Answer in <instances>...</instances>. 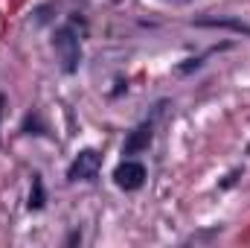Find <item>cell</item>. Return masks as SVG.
Returning a JSON list of instances; mask_svg holds the SVG:
<instances>
[{
    "label": "cell",
    "mask_w": 250,
    "mask_h": 248,
    "mask_svg": "<svg viewBox=\"0 0 250 248\" xmlns=\"http://www.w3.org/2000/svg\"><path fill=\"white\" fill-rule=\"evenodd\" d=\"M82 35L84 32H79L73 24H64V26L53 29L50 44L56 50V59H59L62 73H67V76L79 73V67H82V59H84V53H82Z\"/></svg>",
    "instance_id": "1"
},
{
    "label": "cell",
    "mask_w": 250,
    "mask_h": 248,
    "mask_svg": "<svg viewBox=\"0 0 250 248\" xmlns=\"http://www.w3.org/2000/svg\"><path fill=\"white\" fill-rule=\"evenodd\" d=\"M102 170V152L99 149H82L67 167V181L70 184H90L99 178Z\"/></svg>",
    "instance_id": "2"
},
{
    "label": "cell",
    "mask_w": 250,
    "mask_h": 248,
    "mask_svg": "<svg viewBox=\"0 0 250 248\" xmlns=\"http://www.w3.org/2000/svg\"><path fill=\"white\" fill-rule=\"evenodd\" d=\"M163 108H166V102H160L148 120L137 123L131 131H128V134H125V143H123V155H125V158L140 155V152H146V149L151 146V140H154V120H157V114H160Z\"/></svg>",
    "instance_id": "3"
},
{
    "label": "cell",
    "mask_w": 250,
    "mask_h": 248,
    "mask_svg": "<svg viewBox=\"0 0 250 248\" xmlns=\"http://www.w3.org/2000/svg\"><path fill=\"white\" fill-rule=\"evenodd\" d=\"M146 178H148L146 164H140V161H134V158H123V161L117 164V170H114V184L120 187V190H125V193L140 190V187L146 184Z\"/></svg>",
    "instance_id": "4"
},
{
    "label": "cell",
    "mask_w": 250,
    "mask_h": 248,
    "mask_svg": "<svg viewBox=\"0 0 250 248\" xmlns=\"http://www.w3.org/2000/svg\"><path fill=\"white\" fill-rule=\"evenodd\" d=\"M192 24L201 26V29H230V32H239V35H250V24L242 21V18H215V15H207V18H195Z\"/></svg>",
    "instance_id": "5"
},
{
    "label": "cell",
    "mask_w": 250,
    "mask_h": 248,
    "mask_svg": "<svg viewBox=\"0 0 250 248\" xmlns=\"http://www.w3.org/2000/svg\"><path fill=\"white\" fill-rule=\"evenodd\" d=\"M233 47V41H224V44H215V47H209L207 53H201V56H189V59H184V62L178 64L175 70L181 73V76H189V73H195V70H201L204 64H207V59L209 56H215V53H221V50H230Z\"/></svg>",
    "instance_id": "6"
},
{
    "label": "cell",
    "mask_w": 250,
    "mask_h": 248,
    "mask_svg": "<svg viewBox=\"0 0 250 248\" xmlns=\"http://www.w3.org/2000/svg\"><path fill=\"white\" fill-rule=\"evenodd\" d=\"M44 204H47V187H44V178H41V173H32V184H29L26 210L38 213V210H44Z\"/></svg>",
    "instance_id": "7"
},
{
    "label": "cell",
    "mask_w": 250,
    "mask_h": 248,
    "mask_svg": "<svg viewBox=\"0 0 250 248\" xmlns=\"http://www.w3.org/2000/svg\"><path fill=\"white\" fill-rule=\"evenodd\" d=\"M50 128L47 123L41 120V111L38 108H32V111H26L23 114V120H21V134H35V137H44Z\"/></svg>",
    "instance_id": "8"
},
{
    "label": "cell",
    "mask_w": 250,
    "mask_h": 248,
    "mask_svg": "<svg viewBox=\"0 0 250 248\" xmlns=\"http://www.w3.org/2000/svg\"><path fill=\"white\" fill-rule=\"evenodd\" d=\"M221 231H224L221 225H212V228H207V231H198V234H192V237H187L184 243H209V240H215V237H218Z\"/></svg>",
    "instance_id": "9"
},
{
    "label": "cell",
    "mask_w": 250,
    "mask_h": 248,
    "mask_svg": "<svg viewBox=\"0 0 250 248\" xmlns=\"http://www.w3.org/2000/svg\"><path fill=\"white\" fill-rule=\"evenodd\" d=\"M242 175H245V170H242V167L230 170V173H227V175H224V178L218 181V190H230V187H236V184H239V178H242Z\"/></svg>",
    "instance_id": "10"
},
{
    "label": "cell",
    "mask_w": 250,
    "mask_h": 248,
    "mask_svg": "<svg viewBox=\"0 0 250 248\" xmlns=\"http://www.w3.org/2000/svg\"><path fill=\"white\" fill-rule=\"evenodd\" d=\"M114 85H117V88L111 91V97H114V99H117V97H123L125 91H128V79H123V76H120V79H117Z\"/></svg>",
    "instance_id": "11"
},
{
    "label": "cell",
    "mask_w": 250,
    "mask_h": 248,
    "mask_svg": "<svg viewBox=\"0 0 250 248\" xmlns=\"http://www.w3.org/2000/svg\"><path fill=\"white\" fill-rule=\"evenodd\" d=\"M76 243H82V231H79V228L67 234V240H64V246H76Z\"/></svg>",
    "instance_id": "12"
},
{
    "label": "cell",
    "mask_w": 250,
    "mask_h": 248,
    "mask_svg": "<svg viewBox=\"0 0 250 248\" xmlns=\"http://www.w3.org/2000/svg\"><path fill=\"white\" fill-rule=\"evenodd\" d=\"M3 105H6V94H0V117H3Z\"/></svg>",
    "instance_id": "13"
},
{
    "label": "cell",
    "mask_w": 250,
    "mask_h": 248,
    "mask_svg": "<svg viewBox=\"0 0 250 248\" xmlns=\"http://www.w3.org/2000/svg\"><path fill=\"white\" fill-rule=\"evenodd\" d=\"M166 3H178V6H184V3H192V0H166Z\"/></svg>",
    "instance_id": "14"
},
{
    "label": "cell",
    "mask_w": 250,
    "mask_h": 248,
    "mask_svg": "<svg viewBox=\"0 0 250 248\" xmlns=\"http://www.w3.org/2000/svg\"><path fill=\"white\" fill-rule=\"evenodd\" d=\"M248 155H250V146H248Z\"/></svg>",
    "instance_id": "15"
}]
</instances>
